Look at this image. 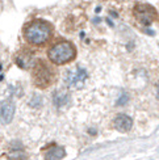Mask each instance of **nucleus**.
Returning <instances> with one entry per match:
<instances>
[{"instance_id":"4","label":"nucleus","mask_w":159,"mask_h":160,"mask_svg":"<svg viewBox=\"0 0 159 160\" xmlns=\"http://www.w3.org/2000/svg\"><path fill=\"white\" fill-rule=\"evenodd\" d=\"M133 17L136 18V21L142 25V26H150L153 22H155L158 20V11L149 3L143 2H137L133 5Z\"/></svg>"},{"instance_id":"12","label":"nucleus","mask_w":159,"mask_h":160,"mask_svg":"<svg viewBox=\"0 0 159 160\" xmlns=\"http://www.w3.org/2000/svg\"><path fill=\"white\" fill-rule=\"evenodd\" d=\"M158 21H159V16H158Z\"/></svg>"},{"instance_id":"5","label":"nucleus","mask_w":159,"mask_h":160,"mask_svg":"<svg viewBox=\"0 0 159 160\" xmlns=\"http://www.w3.org/2000/svg\"><path fill=\"white\" fill-rule=\"evenodd\" d=\"M88 78V74L85 68L76 66L75 68H70L64 75V83L69 88H74V89H80L84 85L85 80Z\"/></svg>"},{"instance_id":"8","label":"nucleus","mask_w":159,"mask_h":160,"mask_svg":"<svg viewBox=\"0 0 159 160\" xmlns=\"http://www.w3.org/2000/svg\"><path fill=\"white\" fill-rule=\"evenodd\" d=\"M113 128L120 132H128L133 128V119L126 114H117L113 119Z\"/></svg>"},{"instance_id":"9","label":"nucleus","mask_w":159,"mask_h":160,"mask_svg":"<svg viewBox=\"0 0 159 160\" xmlns=\"http://www.w3.org/2000/svg\"><path fill=\"white\" fill-rule=\"evenodd\" d=\"M44 152V158L48 160H57V159H63L66 156V151L63 147L58 146L55 143L49 144L48 147H45L42 150Z\"/></svg>"},{"instance_id":"3","label":"nucleus","mask_w":159,"mask_h":160,"mask_svg":"<svg viewBox=\"0 0 159 160\" xmlns=\"http://www.w3.org/2000/svg\"><path fill=\"white\" fill-rule=\"evenodd\" d=\"M46 55L48 59L55 66H66L74 62L78 55V49L75 43L67 38L58 37L48 45Z\"/></svg>"},{"instance_id":"1","label":"nucleus","mask_w":159,"mask_h":160,"mask_svg":"<svg viewBox=\"0 0 159 160\" xmlns=\"http://www.w3.org/2000/svg\"><path fill=\"white\" fill-rule=\"evenodd\" d=\"M23 38L32 48H46L54 39V26L45 18H32L23 26Z\"/></svg>"},{"instance_id":"2","label":"nucleus","mask_w":159,"mask_h":160,"mask_svg":"<svg viewBox=\"0 0 159 160\" xmlns=\"http://www.w3.org/2000/svg\"><path fill=\"white\" fill-rule=\"evenodd\" d=\"M32 70V83L39 91L49 89L58 80V70L54 63H51L49 59L36 58V62L33 64Z\"/></svg>"},{"instance_id":"10","label":"nucleus","mask_w":159,"mask_h":160,"mask_svg":"<svg viewBox=\"0 0 159 160\" xmlns=\"http://www.w3.org/2000/svg\"><path fill=\"white\" fill-rule=\"evenodd\" d=\"M70 100H71V96L69 91L66 89H57L54 92V95H53V102H54L57 108H62V106L67 105L70 102Z\"/></svg>"},{"instance_id":"7","label":"nucleus","mask_w":159,"mask_h":160,"mask_svg":"<svg viewBox=\"0 0 159 160\" xmlns=\"http://www.w3.org/2000/svg\"><path fill=\"white\" fill-rule=\"evenodd\" d=\"M15 110H16L15 102L11 98L0 102V122L3 125L11 123L13 117H15Z\"/></svg>"},{"instance_id":"6","label":"nucleus","mask_w":159,"mask_h":160,"mask_svg":"<svg viewBox=\"0 0 159 160\" xmlns=\"http://www.w3.org/2000/svg\"><path fill=\"white\" fill-rule=\"evenodd\" d=\"M13 59H15V63L18 68L30 70L36 62V51L33 50L32 46H29V45L23 46V48L15 54Z\"/></svg>"},{"instance_id":"11","label":"nucleus","mask_w":159,"mask_h":160,"mask_svg":"<svg viewBox=\"0 0 159 160\" xmlns=\"http://www.w3.org/2000/svg\"><path fill=\"white\" fill-rule=\"evenodd\" d=\"M156 97H158V100H159V84H158V87H156Z\"/></svg>"}]
</instances>
